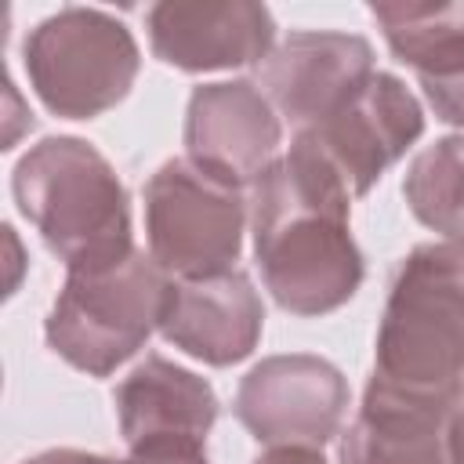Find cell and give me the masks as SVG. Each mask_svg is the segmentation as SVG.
Masks as SVG:
<instances>
[{"label":"cell","instance_id":"obj_1","mask_svg":"<svg viewBox=\"0 0 464 464\" xmlns=\"http://www.w3.org/2000/svg\"><path fill=\"white\" fill-rule=\"evenodd\" d=\"M250 232L261 283L290 315L337 312L362 286L352 196L301 138L250 185Z\"/></svg>","mask_w":464,"mask_h":464},{"label":"cell","instance_id":"obj_2","mask_svg":"<svg viewBox=\"0 0 464 464\" xmlns=\"http://www.w3.org/2000/svg\"><path fill=\"white\" fill-rule=\"evenodd\" d=\"M366 384L457 406L464 392V250L457 243H420L399 261Z\"/></svg>","mask_w":464,"mask_h":464},{"label":"cell","instance_id":"obj_3","mask_svg":"<svg viewBox=\"0 0 464 464\" xmlns=\"http://www.w3.org/2000/svg\"><path fill=\"white\" fill-rule=\"evenodd\" d=\"M11 192L65 272L134 250L130 196L116 167L83 138L51 134L29 145L14 163Z\"/></svg>","mask_w":464,"mask_h":464},{"label":"cell","instance_id":"obj_4","mask_svg":"<svg viewBox=\"0 0 464 464\" xmlns=\"http://www.w3.org/2000/svg\"><path fill=\"white\" fill-rule=\"evenodd\" d=\"M170 276L145 250L69 268L47 312V348L87 377H109L160 330Z\"/></svg>","mask_w":464,"mask_h":464},{"label":"cell","instance_id":"obj_5","mask_svg":"<svg viewBox=\"0 0 464 464\" xmlns=\"http://www.w3.org/2000/svg\"><path fill=\"white\" fill-rule=\"evenodd\" d=\"M29 87L62 120H94L116 109L141 69L134 33L102 7H62L22 40Z\"/></svg>","mask_w":464,"mask_h":464},{"label":"cell","instance_id":"obj_6","mask_svg":"<svg viewBox=\"0 0 464 464\" xmlns=\"http://www.w3.org/2000/svg\"><path fill=\"white\" fill-rule=\"evenodd\" d=\"M149 254L170 279H207L236 268L243 250V185L188 156L160 163L145 181Z\"/></svg>","mask_w":464,"mask_h":464},{"label":"cell","instance_id":"obj_7","mask_svg":"<svg viewBox=\"0 0 464 464\" xmlns=\"http://www.w3.org/2000/svg\"><path fill=\"white\" fill-rule=\"evenodd\" d=\"M352 392L344 373L308 352L268 355L236 388V420L265 446L323 450L344 424Z\"/></svg>","mask_w":464,"mask_h":464},{"label":"cell","instance_id":"obj_8","mask_svg":"<svg viewBox=\"0 0 464 464\" xmlns=\"http://www.w3.org/2000/svg\"><path fill=\"white\" fill-rule=\"evenodd\" d=\"M424 134V109L395 72H373L330 120L294 138L308 141L341 178L352 199L366 196L381 174Z\"/></svg>","mask_w":464,"mask_h":464},{"label":"cell","instance_id":"obj_9","mask_svg":"<svg viewBox=\"0 0 464 464\" xmlns=\"http://www.w3.org/2000/svg\"><path fill=\"white\" fill-rule=\"evenodd\" d=\"M373 72V44L366 36L297 29L261 62L257 87L268 94L279 120L301 134L330 120Z\"/></svg>","mask_w":464,"mask_h":464},{"label":"cell","instance_id":"obj_10","mask_svg":"<svg viewBox=\"0 0 464 464\" xmlns=\"http://www.w3.org/2000/svg\"><path fill=\"white\" fill-rule=\"evenodd\" d=\"M283 120L254 80L199 83L185 105V152L250 188L283 152Z\"/></svg>","mask_w":464,"mask_h":464},{"label":"cell","instance_id":"obj_11","mask_svg":"<svg viewBox=\"0 0 464 464\" xmlns=\"http://www.w3.org/2000/svg\"><path fill=\"white\" fill-rule=\"evenodd\" d=\"M152 54L181 72H218L265 62L276 47V18L254 0H163L145 11Z\"/></svg>","mask_w":464,"mask_h":464},{"label":"cell","instance_id":"obj_12","mask_svg":"<svg viewBox=\"0 0 464 464\" xmlns=\"http://www.w3.org/2000/svg\"><path fill=\"white\" fill-rule=\"evenodd\" d=\"M120 435L127 450H199L218 420V395L207 377L145 355L112 392Z\"/></svg>","mask_w":464,"mask_h":464},{"label":"cell","instance_id":"obj_13","mask_svg":"<svg viewBox=\"0 0 464 464\" xmlns=\"http://www.w3.org/2000/svg\"><path fill=\"white\" fill-rule=\"evenodd\" d=\"M265 330V304L243 268L207 279H174L160 319L167 344L207 366L243 362Z\"/></svg>","mask_w":464,"mask_h":464},{"label":"cell","instance_id":"obj_14","mask_svg":"<svg viewBox=\"0 0 464 464\" xmlns=\"http://www.w3.org/2000/svg\"><path fill=\"white\" fill-rule=\"evenodd\" d=\"M370 18L417 72L435 116L464 130V0H384L370 4Z\"/></svg>","mask_w":464,"mask_h":464},{"label":"cell","instance_id":"obj_15","mask_svg":"<svg viewBox=\"0 0 464 464\" xmlns=\"http://www.w3.org/2000/svg\"><path fill=\"white\" fill-rule=\"evenodd\" d=\"M453 406L417 402L366 384L362 406L341 435V464H453Z\"/></svg>","mask_w":464,"mask_h":464},{"label":"cell","instance_id":"obj_16","mask_svg":"<svg viewBox=\"0 0 464 464\" xmlns=\"http://www.w3.org/2000/svg\"><path fill=\"white\" fill-rule=\"evenodd\" d=\"M410 214L442 236V243L464 246V134H446L424 145L402 178Z\"/></svg>","mask_w":464,"mask_h":464},{"label":"cell","instance_id":"obj_17","mask_svg":"<svg viewBox=\"0 0 464 464\" xmlns=\"http://www.w3.org/2000/svg\"><path fill=\"white\" fill-rule=\"evenodd\" d=\"M116 464H210L199 450H134Z\"/></svg>","mask_w":464,"mask_h":464},{"label":"cell","instance_id":"obj_18","mask_svg":"<svg viewBox=\"0 0 464 464\" xmlns=\"http://www.w3.org/2000/svg\"><path fill=\"white\" fill-rule=\"evenodd\" d=\"M22 464H116L105 453H87V450H72V446H58V450H44L25 457Z\"/></svg>","mask_w":464,"mask_h":464},{"label":"cell","instance_id":"obj_19","mask_svg":"<svg viewBox=\"0 0 464 464\" xmlns=\"http://www.w3.org/2000/svg\"><path fill=\"white\" fill-rule=\"evenodd\" d=\"M250 464H330L323 457V450H301V446H279V450H268L261 457H254Z\"/></svg>","mask_w":464,"mask_h":464},{"label":"cell","instance_id":"obj_20","mask_svg":"<svg viewBox=\"0 0 464 464\" xmlns=\"http://www.w3.org/2000/svg\"><path fill=\"white\" fill-rule=\"evenodd\" d=\"M450 442H453V464H464V392L453 406V420H450Z\"/></svg>","mask_w":464,"mask_h":464},{"label":"cell","instance_id":"obj_21","mask_svg":"<svg viewBox=\"0 0 464 464\" xmlns=\"http://www.w3.org/2000/svg\"><path fill=\"white\" fill-rule=\"evenodd\" d=\"M460 250H464V246H460Z\"/></svg>","mask_w":464,"mask_h":464}]
</instances>
